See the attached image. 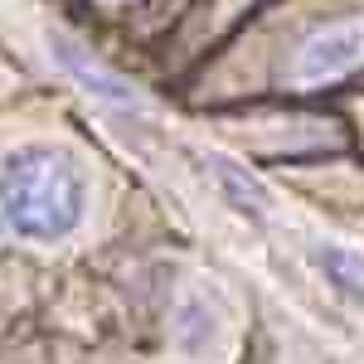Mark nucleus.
<instances>
[{
  "instance_id": "obj_5",
  "label": "nucleus",
  "mask_w": 364,
  "mask_h": 364,
  "mask_svg": "<svg viewBox=\"0 0 364 364\" xmlns=\"http://www.w3.org/2000/svg\"><path fill=\"white\" fill-rule=\"evenodd\" d=\"M316 267L336 282L350 301H364V262L345 248H316Z\"/></svg>"
},
{
  "instance_id": "obj_4",
  "label": "nucleus",
  "mask_w": 364,
  "mask_h": 364,
  "mask_svg": "<svg viewBox=\"0 0 364 364\" xmlns=\"http://www.w3.org/2000/svg\"><path fill=\"white\" fill-rule=\"evenodd\" d=\"M209 175L219 180V190H224V195L233 199L243 214H257V219L267 214V190H262V185H257L243 166H233L228 156H209Z\"/></svg>"
},
{
  "instance_id": "obj_1",
  "label": "nucleus",
  "mask_w": 364,
  "mask_h": 364,
  "mask_svg": "<svg viewBox=\"0 0 364 364\" xmlns=\"http://www.w3.org/2000/svg\"><path fill=\"white\" fill-rule=\"evenodd\" d=\"M87 180L58 146L29 141L0 161V228L25 243H58L83 224Z\"/></svg>"
},
{
  "instance_id": "obj_3",
  "label": "nucleus",
  "mask_w": 364,
  "mask_h": 364,
  "mask_svg": "<svg viewBox=\"0 0 364 364\" xmlns=\"http://www.w3.org/2000/svg\"><path fill=\"white\" fill-rule=\"evenodd\" d=\"M54 54H58V63L78 78L83 87H92L97 97H107V102H117V107H141V97H136V87L132 83H122L112 68H102L97 58H87L68 34H54Z\"/></svg>"
},
{
  "instance_id": "obj_2",
  "label": "nucleus",
  "mask_w": 364,
  "mask_h": 364,
  "mask_svg": "<svg viewBox=\"0 0 364 364\" xmlns=\"http://www.w3.org/2000/svg\"><path fill=\"white\" fill-rule=\"evenodd\" d=\"M360 63H364V20H336L326 29H311L291 49V63L282 68V83L291 92H311V87L350 78Z\"/></svg>"
}]
</instances>
